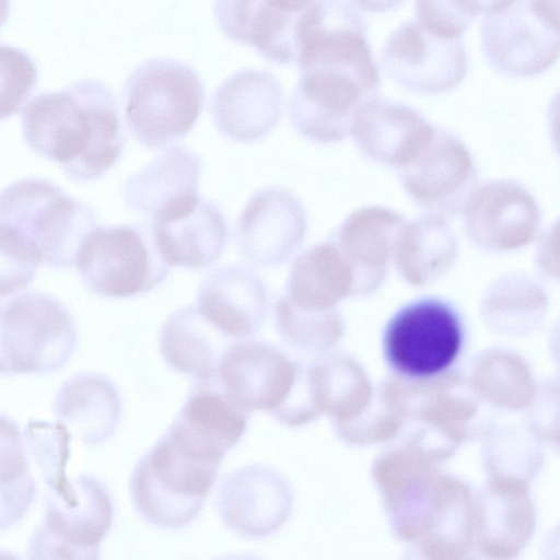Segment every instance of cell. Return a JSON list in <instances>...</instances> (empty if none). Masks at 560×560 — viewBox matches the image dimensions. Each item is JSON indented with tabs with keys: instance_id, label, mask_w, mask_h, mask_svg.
Returning <instances> with one entry per match:
<instances>
[{
	"instance_id": "obj_1",
	"label": "cell",
	"mask_w": 560,
	"mask_h": 560,
	"mask_svg": "<svg viewBox=\"0 0 560 560\" xmlns=\"http://www.w3.org/2000/svg\"><path fill=\"white\" fill-rule=\"evenodd\" d=\"M22 133L36 154L56 162L75 182L103 176L126 143L115 94L98 80L31 98L22 110Z\"/></svg>"
},
{
	"instance_id": "obj_2",
	"label": "cell",
	"mask_w": 560,
	"mask_h": 560,
	"mask_svg": "<svg viewBox=\"0 0 560 560\" xmlns=\"http://www.w3.org/2000/svg\"><path fill=\"white\" fill-rule=\"evenodd\" d=\"M126 121L147 148L184 139L198 120L205 101L200 77L186 62L155 58L136 67L124 91Z\"/></svg>"
},
{
	"instance_id": "obj_3",
	"label": "cell",
	"mask_w": 560,
	"mask_h": 560,
	"mask_svg": "<svg viewBox=\"0 0 560 560\" xmlns=\"http://www.w3.org/2000/svg\"><path fill=\"white\" fill-rule=\"evenodd\" d=\"M0 221L32 248L40 264L68 268L95 226L96 214L56 184L38 177L15 180L0 191Z\"/></svg>"
},
{
	"instance_id": "obj_4",
	"label": "cell",
	"mask_w": 560,
	"mask_h": 560,
	"mask_svg": "<svg viewBox=\"0 0 560 560\" xmlns=\"http://www.w3.org/2000/svg\"><path fill=\"white\" fill-rule=\"evenodd\" d=\"M299 70L289 118L299 135L320 143L343 140L359 107L376 96L381 85L376 63L319 60Z\"/></svg>"
},
{
	"instance_id": "obj_5",
	"label": "cell",
	"mask_w": 560,
	"mask_h": 560,
	"mask_svg": "<svg viewBox=\"0 0 560 560\" xmlns=\"http://www.w3.org/2000/svg\"><path fill=\"white\" fill-rule=\"evenodd\" d=\"M219 467L187 454L164 433L132 471L130 495L135 509L156 527H184L202 510Z\"/></svg>"
},
{
	"instance_id": "obj_6",
	"label": "cell",
	"mask_w": 560,
	"mask_h": 560,
	"mask_svg": "<svg viewBox=\"0 0 560 560\" xmlns=\"http://www.w3.org/2000/svg\"><path fill=\"white\" fill-rule=\"evenodd\" d=\"M74 265L90 292L112 299L156 288L172 268L160 254L148 222L93 226L78 248Z\"/></svg>"
},
{
	"instance_id": "obj_7",
	"label": "cell",
	"mask_w": 560,
	"mask_h": 560,
	"mask_svg": "<svg viewBox=\"0 0 560 560\" xmlns=\"http://www.w3.org/2000/svg\"><path fill=\"white\" fill-rule=\"evenodd\" d=\"M77 341L73 319L55 296L23 292L0 301V373L43 374L61 368Z\"/></svg>"
},
{
	"instance_id": "obj_8",
	"label": "cell",
	"mask_w": 560,
	"mask_h": 560,
	"mask_svg": "<svg viewBox=\"0 0 560 560\" xmlns=\"http://www.w3.org/2000/svg\"><path fill=\"white\" fill-rule=\"evenodd\" d=\"M464 327L455 307L438 298H422L399 311L386 324L384 355L388 365L411 381L433 380L460 354Z\"/></svg>"
},
{
	"instance_id": "obj_9",
	"label": "cell",
	"mask_w": 560,
	"mask_h": 560,
	"mask_svg": "<svg viewBox=\"0 0 560 560\" xmlns=\"http://www.w3.org/2000/svg\"><path fill=\"white\" fill-rule=\"evenodd\" d=\"M486 60L512 78L537 75L559 57V0H515L481 24Z\"/></svg>"
},
{
	"instance_id": "obj_10",
	"label": "cell",
	"mask_w": 560,
	"mask_h": 560,
	"mask_svg": "<svg viewBox=\"0 0 560 560\" xmlns=\"http://www.w3.org/2000/svg\"><path fill=\"white\" fill-rule=\"evenodd\" d=\"M114 518V506L105 486L81 475L67 497L54 492L46 513L30 544L32 557L97 558L100 544Z\"/></svg>"
},
{
	"instance_id": "obj_11",
	"label": "cell",
	"mask_w": 560,
	"mask_h": 560,
	"mask_svg": "<svg viewBox=\"0 0 560 560\" xmlns=\"http://www.w3.org/2000/svg\"><path fill=\"white\" fill-rule=\"evenodd\" d=\"M382 67L392 80L406 90L436 95L457 88L468 69L462 37L436 36L416 20L397 27L385 43Z\"/></svg>"
},
{
	"instance_id": "obj_12",
	"label": "cell",
	"mask_w": 560,
	"mask_h": 560,
	"mask_svg": "<svg viewBox=\"0 0 560 560\" xmlns=\"http://www.w3.org/2000/svg\"><path fill=\"white\" fill-rule=\"evenodd\" d=\"M462 212L470 241L490 253H508L529 245L540 226V210L534 196L511 179L476 185Z\"/></svg>"
},
{
	"instance_id": "obj_13",
	"label": "cell",
	"mask_w": 560,
	"mask_h": 560,
	"mask_svg": "<svg viewBox=\"0 0 560 560\" xmlns=\"http://www.w3.org/2000/svg\"><path fill=\"white\" fill-rule=\"evenodd\" d=\"M307 217L303 203L284 187L257 190L246 202L235 231L236 247L256 267L288 261L303 244Z\"/></svg>"
},
{
	"instance_id": "obj_14",
	"label": "cell",
	"mask_w": 560,
	"mask_h": 560,
	"mask_svg": "<svg viewBox=\"0 0 560 560\" xmlns=\"http://www.w3.org/2000/svg\"><path fill=\"white\" fill-rule=\"evenodd\" d=\"M299 361L261 340H241L223 352L214 375L225 395L246 412L271 416L283 405L294 384Z\"/></svg>"
},
{
	"instance_id": "obj_15",
	"label": "cell",
	"mask_w": 560,
	"mask_h": 560,
	"mask_svg": "<svg viewBox=\"0 0 560 560\" xmlns=\"http://www.w3.org/2000/svg\"><path fill=\"white\" fill-rule=\"evenodd\" d=\"M399 171L408 196L428 212L445 218L462 209L477 185L475 161L465 143L439 128L427 147Z\"/></svg>"
},
{
	"instance_id": "obj_16",
	"label": "cell",
	"mask_w": 560,
	"mask_h": 560,
	"mask_svg": "<svg viewBox=\"0 0 560 560\" xmlns=\"http://www.w3.org/2000/svg\"><path fill=\"white\" fill-rule=\"evenodd\" d=\"M326 0H215L214 16L233 42L253 46L266 59L295 65L303 20Z\"/></svg>"
},
{
	"instance_id": "obj_17",
	"label": "cell",
	"mask_w": 560,
	"mask_h": 560,
	"mask_svg": "<svg viewBox=\"0 0 560 560\" xmlns=\"http://www.w3.org/2000/svg\"><path fill=\"white\" fill-rule=\"evenodd\" d=\"M217 506L229 529L246 538L261 539L288 521L293 493L287 479L272 468L247 465L222 478Z\"/></svg>"
},
{
	"instance_id": "obj_18",
	"label": "cell",
	"mask_w": 560,
	"mask_h": 560,
	"mask_svg": "<svg viewBox=\"0 0 560 560\" xmlns=\"http://www.w3.org/2000/svg\"><path fill=\"white\" fill-rule=\"evenodd\" d=\"M247 415L215 377L198 381L165 434L187 454L220 464L244 435Z\"/></svg>"
},
{
	"instance_id": "obj_19",
	"label": "cell",
	"mask_w": 560,
	"mask_h": 560,
	"mask_svg": "<svg viewBox=\"0 0 560 560\" xmlns=\"http://www.w3.org/2000/svg\"><path fill=\"white\" fill-rule=\"evenodd\" d=\"M435 129L413 107L376 95L359 107L350 133L366 158L400 170L427 147Z\"/></svg>"
},
{
	"instance_id": "obj_20",
	"label": "cell",
	"mask_w": 560,
	"mask_h": 560,
	"mask_svg": "<svg viewBox=\"0 0 560 560\" xmlns=\"http://www.w3.org/2000/svg\"><path fill=\"white\" fill-rule=\"evenodd\" d=\"M283 94L268 71L245 69L228 77L213 93L210 113L217 129L237 142H253L279 122Z\"/></svg>"
},
{
	"instance_id": "obj_21",
	"label": "cell",
	"mask_w": 560,
	"mask_h": 560,
	"mask_svg": "<svg viewBox=\"0 0 560 560\" xmlns=\"http://www.w3.org/2000/svg\"><path fill=\"white\" fill-rule=\"evenodd\" d=\"M195 306L226 337L245 339L261 329L268 313L269 292L253 269L241 265L221 266L201 281Z\"/></svg>"
},
{
	"instance_id": "obj_22",
	"label": "cell",
	"mask_w": 560,
	"mask_h": 560,
	"mask_svg": "<svg viewBox=\"0 0 560 560\" xmlns=\"http://www.w3.org/2000/svg\"><path fill=\"white\" fill-rule=\"evenodd\" d=\"M200 173L201 161L195 152L170 148L126 180L122 201L152 221L165 219L200 197Z\"/></svg>"
},
{
	"instance_id": "obj_23",
	"label": "cell",
	"mask_w": 560,
	"mask_h": 560,
	"mask_svg": "<svg viewBox=\"0 0 560 560\" xmlns=\"http://www.w3.org/2000/svg\"><path fill=\"white\" fill-rule=\"evenodd\" d=\"M404 221L393 209L362 207L349 214L332 235L354 271L355 296L372 294L384 282L394 242Z\"/></svg>"
},
{
	"instance_id": "obj_24",
	"label": "cell",
	"mask_w": 560,
	"mask_h": 560,
	"mask_svg": "<svg viewBox=\"0 0 560 560\" xmlns=\"http://www.w3.org/2000/svg\"><path fill=\"white\" fill-rule=\"evenodd\" d=\"M150 224L158 249L171 267H208L221 257L230 238L225 217L201 196L178 213Z\"/></svg>"
},
{
	"instance_id": "obj_25",
	"label": "cell",
	"mask_w": 560,
	"mask_h": 560,
	"mask_svg": "<svg viewBox=\"0 0 560 560\" xmlns=\"http://www.w3.org/2000/svg\"><path fill=\"white\" fill-rule=\"evenodd\" d=\"M457 254V238L447 218L428 212L404 221L394 242L392 259L407 283L422 288L446 275Z\"/></svg>"
},
{
	"instance_id": "obj_26",
	"label": "cell",
	"mask_w": 560,
	"mask_h": 560,
	"mask_svg": "<svg viewBox=\"0 0 560 560\" xmlns=\"http://www.w3.org/2000/svg\"><path fill=\"white\" fill-rule=\"evenodd\" d=\"M283 294L303 308H335L339 301L355 296L354 271L332 240L322 242L294 259Z\"/></svg>"
},
{
	"instance_id": "obj_27",
	"label": "cell",
	"mask_w": 560,
	"mask_h": 560,
	"mask_svg": "<svg viewBox=\"0 0 560 560\" xmlns=\"http://www.w3.org/2000/svg\"><path fill=\"white\" fill-rule=\"evenodd\" d=\"M231 340L195 305H189L167 316L160 331L159 348L170 368L197 381H207L214 377Z\"/></svg>"
},
{
	"instance_id": "obj_28",
	"label": "cell",
	"mask_w": 560,
	"mask_h": 560,
	"mask_svg": "<svg viewBox=\"0 0 560 560\" xmlns=\"http://www.w3.org/2000/svg\"><path fill=\"white\" fill-rule=\"evenodd\" d=\"M56 412L85 443L96 444L114 432L120 415V398L107 378L84 374L63 384L56 400Z\"/></svg>"
},
{
	"instance_id": "obj_29",
	"label": "cell",
	"mask_w": 560,
	"mask_h": 560,
	"mask_svg": "<svg viewBox=\"0 0 560 560\" xmlns=\"http://www.w3.org/2000/svg\"><path fill=\"white\" fill-rule=\"evenodd\" d=\"M25 446L16 424L0 415V529L22 517L34 498Z\"/></svg>"
},
{
	"instance_id": "obj_30",
	"label": "cell",
	"mask_w": 560,
	"mask_h": 560,
	"mask_svg": "<svg viewBox=\"0 0 560 560\" xmlns=\"http://www.w3.org/2000/svg\"><path fill=\"white\" fill-rule=\"evenodd\" d=\"M276 328L282 340L300 351L323 352L334 347L343 331L336 307L307 310L293 304L281 294L275 305Z\"/></svg>"
},
{
	"instance_id": "obj_31",
	"label": "cell",
	"mask_w": 560,
	"mask_h": 560,
	"mask_svg": "<svg viewBox=\"0 0 560 560\" xmlns=\"http://www.w3.org/2000/svg\"><path fill=\"white\" fill-rule=\"evenodd\" d=\"M544 288L526 275L512 273L497 279L485 294L482 306L491 318H536L547 306Z\"/></svg>"
},
{
	"instance_id": "obj_32",
	"label": "cell",
	"mask_w": 560,
	"mask_h": 560,
	"mask_svg": "<svg viewBox=\"0 0 560 560\" xmlns=\"http://www.w3.org/2000/svg\"><path fill=\"white\" fill-rule=\"evenodd\" d=\"M25 438L51 491H65L71 482L65 470L69 457L68 428L62 423L31 421Z\"/></svg>"
},
{
	"instance_id": "obj_33",
	"label": "cell",
	"mask_w": 560,
	"mask_h": 560,
	"mask_svg": "<svg viewBox=\"0 0 560 560\" xmlns=\"http://www.w3.org/2000/svg\"><path fill=\"white\" fill-rule=\"evenodd\" d=\"M38 72L24 50L0 44V120L16 114L37 84Z\"/></svg>"
},
{
	"instance_id": "obj_34",
	"label": "cell",
	"mask_w": 560,
	"mask_h": 560,
	"mask_svg": "<svg viewBox=\"0 0 560 560\" xmlns=\"http://www.w3.org/2000/svg\"><path fill=\"white\" fill-rule=\"evenodd\" d=\"M40 261L10 225L0 221V296L26 288Z\"/></svg>"
},
{
	"instance_id": "obj_35",
	"label": "cell",
	"mask_w": 560,
	"mask_h": 560,
	"mask_svg": "<svg viewBox=\"0 0 560 560\" xmlns=\"http://www.w3.org/2000/svg\"><path fill=\"white\" fill-rule=\"evenodd\" d=\"M415 11L420 26L444 38L462 37L474 20L454 0H415Z\"/></svg>"
},
{
	"instance_id": "obj_36",
	"label": "cell",
	"mask_w": 560,
	"mask_h": 560,
	"mask_svg": "<svg viewBox=\"0 0 560 560\" xmlns=\"http://www.w3.org/2000/svg\"><path fill=\"white\" fill-rule=\"evenodd\" d=\"M456 4L469 16L491 14L503 10L515 0H454Z\"/></svg>"
},
{
	"instance_id": "obj_37",
	"label": "cell",
	"mask_w": 560,
	"mask_h": 560,
	"mask_svg": "<svg viewBox=\"0 0 560 560\" xmlns=\"http://www.w3.org/2000/svg\"><path fill=\"white\" fill-rule=\"evenodd\" d=\"M404 0H350V2L368 12L383 13L401 4Z\"/></svg>"
},
{
	"instance_id": "obj_38",
	"label": "cell",
	"mask_w": 560,
	"mask_h": 560,
	"mask_svg": "<svg viewBox=\"0 0 560 560\" xmlns=\"http://www.w3.org/2000/svg\"><path fill=\"white\" fill-rule=\"evenodd\" d=\"M10 14V0H0V30Z\"/></svg>"
}]
</instances>
